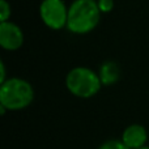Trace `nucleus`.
<instances>
[{
	"instance_id": "6",
	"label": "nucleus",
	"mask_w": 149,
	"mask_h": 149,
	"mask_svg": "<svg viewBox=\"0 0 149 149\" xmlns=\"http://www.w3.org/2000/svg\"><path fill=\"white\" fill-rule=\"evenodd\" d=\"M120 140L130 149H139L147 145L148 141V131L141 124H130L122 132Z\"/></svg>"
},
{
	"instance_id": "12",
	"label": "nucleus",
	"mask_w": 149,
	"mask_h": 149,
	"mask_svg": "<svg viewBox=\"0 0 149 149\" xmlns=\"http://www.w3.org/2000/svg\"><path fill=\"white\" fill-rule=\"evenodd\" d=\"M139 149H149V145H144V147H141V148H139Z\"/></svg>"
},
{
	"instance_id": "4",
	"label": "nucleus",
	"mask_w": 149,
	"mask_h": 149,
	"mask_svg": "<svg viewBox=\"0 0 149 149\" xmlns=\"http://www.w3.org/2000/svg\"><path fill=\"white\" fill-rule=\"evenodd\" d=\"M39 16L47 28L60 30L67 28L68 7L63 0H42L39 5Z\"/></svg>"
},
{
	"instance_id": "10",
	"label": "nucleus",
	"mask_w": 149,
	"mask_h": 149,
	"mask_svg": "<svg viewBox=\"0 0 149 149\" xmlns=\"http://www.w3.org/2000/svg\"><path fill=\"white\" fill-rule=\"evenodd\" d=\"M98 8H100L101 13H110L115 7V1L114 0H97Z\"/></svg>"
},
{
	"instance_id": "1",
	"label": "nucleus",
	"mask_w": 149,
	"mask_h": 149,
	"mask_svg": "<svg viewBox=\"0 0 149 149\" xmlns=\"http://www.w3.org/2000/svg\"><path fill=\"white\" fill-rule=\"evenodd\" d=\"M101 15L97 0H74L68 7L67 29L73 34H88L97 28Z\"/></svg>"
},
{
	"instance_id": "2",
	"label": "nucleus",
	"mask_w": 149,
	"mask_h": 149,
	"mask_svg": "<svg viewBox=\"0 0 149 149\" xmlns=\"http://www.w3.org/2000/svg\"><path fill=\"white\" fill-rule=\"evenodd\" d=\"M34 100V89L21 77H9L0 84V106L8 111H20L29 107Z\"/></svg>"
},
{
	"instance_id": "9",
	"label": "nucleus",
	"mask_w": 149,
	"mask_h": 149,
	"mask_svg": "<svg viewBox=\"0 0 149 149\" xmlns=\"http://www.w3.org/2000/svg\"><path fill=\"white\" fill-rule=\"evenodd\" d=\"M12 15V8L7 0H0V22L9 21V17Z\"/></svg>"
},
{
	"instance_id": "11",
	"label": "nucleus",
	"mask_w": 149,
	"mask_h": 149,
	"mask_svg": "<svg viewBox=\"0 0 149 149\" xmlns=\"http://www.w3.org/2000/svg\"><path fill=\"white\" fill-rule=\"evenodd\" d=\"M7 79L8 77L5 74V64H4V62H0V84L4 82Z\"/></svg>"
},
{
	"instance_id": "8",
	"label": "nucleus",
	"mask_w": 149,
	"mask_h": 149,
	"mask_svg": "<svg viewBox=\"0 0 149 149\" xmlns=\"http://www.w3.org/2000/svg\"><path fill=\"white\" fill-rule=\"evenodd\" d=\"M98 149H130V148L127 147L120 139L119 140L118 139H111V140H107V141L102 143Z\"/></svg>"
},
{
	"instance_id": "7",
	"label": "nucleus",
	"mask_w": 149,
	"mask_h": 149,
	"mask_svg": "<svg viewBox=\"0 0 149 149\" xmlns=\"http://www.w3.org/2000/svg\"><path fill=\"white\" fill-rule=\"evenodd\" d=\"M98 76L101 79V82L105 86H110L114 85L115 82L119 81L120 79V68H119L118 63L113 62V60H107L103 62L98 71Z\"/></svg>"
},
{
	"instance_id": "3",
	"label": "nucleus",
	"mask_w": 149,
	"mask_h": 149,
	"mask_svg": "<svg viewBox=\"0 0 149 149\" xmlns=\"http://www.w3.org/2000/svg\"><path fill=\"white\" fill-rule=\"evenodd\" d=\"M65 86L68 92L77 98H92L103 86L98 72L89 67H74L65 76Z\"/></svg>"
},
{
	"instance_id": "5",
	"label": "nucleus",
	"mask_w": 149,
	"mask_h": 149,
	"mask_svg": "<svg viewBox=\"0 0 149 149\" xmlns=\"http://www.w3.org/2000/svg\"><path fill=\"white\" fill-rule=\"evenodd\" d=\"M24 45V31L12 21L0 22V46L7 51H16Z\"/></svg>"
}]
</instances>
